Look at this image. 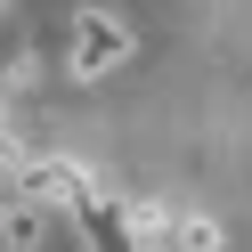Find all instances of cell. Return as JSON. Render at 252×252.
Wrapping results in <instances>:
<instances>
[{
    "label": "cell",
    "mask_w": 252,
    "mask_h": 252,
    "mask_svg": "<svg viewBox=\"0 0 252 252\" xmlns=\"http://www.w3.org/2000/svg\"><path fill=\"white\" fill-rule=\"evenodd\" d=\"M41 236H49V220H41L33 203H17V212H0V252H41Z\"/></svg>",
    "instance_id": "obj_4"
},
{
    "label": "cell",
    "mask_w": 252,
    "mask_h": 252,
    "mask_svg": "<svg viewBox=\"0 0 252 252\" xmlns=\"http://www.w3.org/2000/svg\"><path fill=\"white\" fill-rule=\"evenodd\" d=\"M8 130H17V106H8V90H0V147H17Z\"/></svg>",
    "instance_id": "obj_6"
},
{
    "label": "cell",
    "mask_w": 252,
    "mask_h": 252,
    "mask_svg": "<svg viewBox=\"0 0 252 252\" xmlns=\"http://www.w3.org/2000/svg\"><path fill=\"white\" fill-rule=\"evenodd\" d=\"M25 203H33V212H49V203L82 212V203H98V179H90L73 155H25Z\"/></svg>",
    "instance_id": "obj_1"
},
{
    "label": "cell",
    "mask_w": 252,
    "mask_h": 252,
    "mask_svg": "<svg viewBox=\"0 0 252 252\" xmlns=\"http://www.w3.org/2000/svg\"><path fill=\"white\" fill-rule=\"evenodd\" d=\"M171 236H179V252H220V220L212 212H171Z\"/></svg>",
    "instance_id": "obj_5"
},
{
    "label": "cell",
    "mask_w": 252,
    "mask_h": 252,
    "mask_svg": "<svg viewBox=\"0 0 252 252\" xmlns=\"http://www.w3.org/2000/svg\"><path fill=\"white\" fill-rule=\"evenodd\" d=\"M122 57H130V25L122 17H73V41H65L73 82H106Z\"/></svg>",
    "instance_id": "obj_2"
},
{
    "label": "cell",
    "mask_w": 252,
    "mask_h": 252,
    "mask_svg": "<svg viewBox=\"0 0 252 252\" xmlns=\"http://www.w3.org/2000/svg\"><path fill=\"white\" fill-rule=\"evenodd\" d=\"M73 236H82V252H138V228H130V203L98 195L73 212Z\"/></svg>",
    "instance_id": "obj_3"
}]
</instances>
